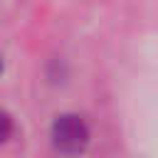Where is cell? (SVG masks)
I'll list each match as a JSON object with an SVG mask.
<instances>
[{"instance_id":"1","label":"cell","mask_w":158,"mask_h":158,"mask_svg":"<svg viewBox=\"0 0 158 158\" xmlns=\"http://www.w3.org/2000/svg\"><path fill=\"white\" fill-rule=\"evenodd\" d=\"M52 146L64 156H79L89 146V126L79 114H59L52 121Z\"/></svg>"},{"instance_id":"2","label":"cell","mask_w":158,"mask_h":158,"mask_svg":"<svg viewBox=\"0 0 158 158\" xmlns=\"http://www.w3.org/2000/svg\"><path fill=\"white\" fill-rule=\"evenodd\" d=\"M12 128H15V126H12V116L0 109V143H5V141L12 136Z\"/></svg>"},{"instance_id":"3","label":"cell","mask_w":158,"mask_h":158,"mask_svg":"<svg viewBox=\"0 0 158 158\" xmlns=\"http://www.w3.org/2000/svg\"><path fill=\"white\" fill-rule=\"evenodd\" d=\"M0 72H2V59H0Z\"/></svg>"}]
</instances>
